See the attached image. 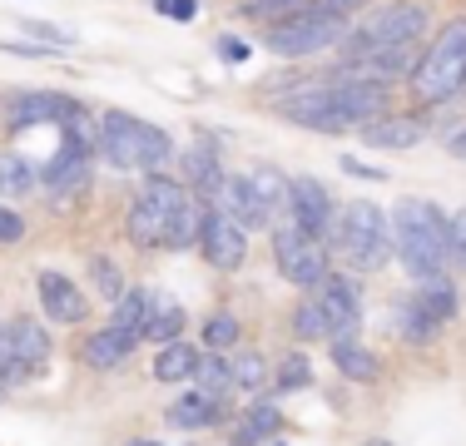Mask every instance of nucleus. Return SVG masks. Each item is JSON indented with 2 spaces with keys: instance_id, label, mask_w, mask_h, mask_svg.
Instances as JSON below:
<instances>
[{
  "instance_id": "f8f14e48",
  "label": "nucleus",
  "mask_w": 466,
  "mask_h": 446,
  "mask_svg": "<svg viewBox=\"0 0 466 446\" xmlns=\"http://www.w3.org/2000/svg\"><path fill=\"white\" fill-rule=\"evenodd\" d=\"M318 308L328 312L332 322V338H358V322H362V283L358 273H328L323 288H313Z\"/></svg>"
},
{
  "instance_id": "6ab92c4d",
  "label": "nucleus",
  "mask_w": 466,
  "mask_h": 446,
  "mask_svg": "<svg viewBox=\"0 0 466 446\" xmlns=\"http://www.w3.org/2000/svg\"><path fill=\"white\" fill-rule=\"evenodd\" d=\"M208 208H218V214H228L233 223H238L243 233L248 228H268V218H263V208H258V198L248 194V184H243V178H224V184H218V194L208 198Z\"/></svg>"
},
{
  "instance_id": "7ed1b4c3",
  "label": "nucleus",
  "mask_w": 466,
  "mask_h": 446,
  "mask_svg": "<svg viewBox=\"0 0 466 446\" xmlns=\"http://www.w3.org/2000/svg\"><path fill=\"white\" fill-rule=\"evenodd\" d=\"M417 105H451L466 89V15H451L431 35V45L417 55V70L407 75Z\"/></svg>"
},
{
  "instance_id": "9b49d317",
  "label": "nucleus",
  "mask_w": 466,
  "mask_h": 446,
  "mask_svg": "<svg viewBox=\"0 0 466 446\" xmlns=\"http://www.w3.org/2000/svg\"><path fill=\"white\" fill-rule=\"evenodd\" d=\"M288 218L298 223V228L318 233V238H328L332 223H338V204H332V188L323 178L303 174V178H288Z\"/></svg>"
},
{
  "instance_id": "a19ab883",
  "label": "nucleus",
  "mask_w": 466,
  "mask_h": 446,
  "mask_svg": "<svg viewBox=\"0 0 466 446\" xmlns=\"http://www.w3.org/2000/svg\"><path fill=\"white\" fill-rule=\"evenodd\" d=\"M214 50H218V60H224V65H243V60H248V45L233 40V35H218Z\"/></svg>"
},
{
  "instance_id": "ddd939ff",
  "label": "nucleus",
  "mask_w": 466,
  "mask_h": 446,
  "mask_svg": "<svg viewBox=\"0 0 466 446\" xmlns=\"http://www.w3.org/2000/svg\"><path fill=\"white\" fill-rule=\"evenodd\" d=\"M198 253L208 258V268H218V273H233V268H243V258H248V233H243L228 214L208 208L204 233H198Z\"/></svg>"
},
{
  "instance_id": "58836bf2",
  "label": "nucleus",
  "mask_w": 466,
  "mask_h": 446,
  "mask_svg": "<svg viewBox=\"0 0 466 446\" xmlns=\"http://www.w3.org/2000/svg\"><path fill=\"white\" fill-rule=\"evenodd\" d=\"M0 55H20V60H46L55 55L50 45H35V40H0Z\"/></svg>"
},
{
  "instance_id": "2f4dec72",
  "label": "nucleus",
  "mask_w": 466,
  "mask_h": 446,
  "mask_svg": "<svg viewBox=\"0 0 466 446\" xmlns=\"http://www.w3.org/2000/svg\"><path fill=\"white\" fill-rule=\"evenodd\" d=\"M194 387H198V392H208V397H218V401H224V397L233 392L228 357H224V352H204V362H198V377H194Z\"/></svg>"
},
{
  "instance_id": "6e6552de",
  "label": "nucleus",
  "mask_w": 466,
  "mask_h": 446,
  "mask_svg": "<svg viewBox=\"0 0 466 446\" xmlns=\"http://www.w3.org/2000/svg\"><path fill=\"white\" fill-rule=\"evenodd\" d=\"M348 40V25H328V20H313V15H288V20H273L263 30V45H268L279 60H313L323 50H338Z\"/></svg>"
},
{
  "instance_id": "cd10ccee",
  "label": "nucleus",
  "mask_w": 466,
  "mask_h": 446,
  "mask_svg": "<svg viewBox=\"0 0 466 446\" xmlns=\"http://www.w3.org/2000/svg\"><path fill=\"white\" fill-rule=\"evenodd\" d=\"M154 288H125V298L115 303V328H125V332H135V338H144V322H149V312H154Z\"/></svg>"
},
{
  "instance_id": "20e7f679",
  "label": "nucleus",
  "mask_w": 466,
  "mask_h": 446,
  "mask_svg": "<svg viewBox=\"0 0 466 446\" xmlns=\"http://www.w3.org/2000/svg\"><path fill=\"white\" fill-rule=\"evenodd\" d=\"M427 20H431V10L421 5V0H387V5H368L338 50H342V60H348V65H362L377 50L417 45L421 30H427Z\"/></svg>"
},
{
  "instance_id": "b1692460",
  "label": "nucleus",
  "mask_w": 466,
  "mask_h": 446,
  "mask_svg": "<svg viewBox=\"0 0 466 446\" xmlns=\"http://www.w3.org/2000/svg\"><path fill=\"white\" fill-rule=\"evenodd\" d=\"M332 367H338L348 382H377V372H382L377 352H368L358 338H332Z\"/></svg>"
},
{
  "instance_id": "423d86ee",
  "label": "nucleus",
  "mask_w": 466,
  "mask_h": 446,
  "mask_svg": "<svg viewBox=\"0 0 466 446\" xmlns=\"http://www.w3.org/2000/svg\"><path fill=\"white\" fill-rule=\"evenodd\" d=\"M188 188L169 174H149L139 184V194L129 198V214H125V228H129V243L135 248H169V233H174V218H179Z\"/></svg>"
},
{
  "instance_id": "c85d7f7f",
  "label": "nucleus",
  "mask_w": 466,
  "mask_h": 446,
  "mask_svg": "<svg viewBox=\"0 0 466 446\" xmlns=\"http://www.w3.org/2000/svg\"><path fill=\"white\" fill-rule=\"evenodd\" d=\"M288 328H293L298 342H332V322H328V312L318 308V298H303V303L293 308V318H288Z\"/></svg>"
},
{
  "instance_id": "473e14b6",
  "label": "nucleus",
  "mask_w": 466,
  "mask_h": 446,
  "mask_svg": "<svg viewBox=\"0 0 466 446\" xmlns=\"http://www.w3.org/2000/svg\"><path fill=\"white\" fill-rule=\"evenodd\" d=\"M198 338H204V352H228L238 342V318L233 312H208Z\"/></svg>"
},
{
  "instance_id": "7c9ffc66",
  "label": "nucleus",
  "mask_w": 466,
  "mask_h": 446,
  "mask_svg": "<svg viewBox=\"0 0 466 446\" xmlns=\"http://www.w3.org/2000/svg\"><path fill=\"white\" fill-rule=\"evenodd\" d=\"M228 372H233V392H263L268 387V362L258 352H233Z\"/></svg>"
},
{
  "instance_id": "c03bdc74",
  "label": "nucleus",
  "mask_w": 466,
  "mask_h": 446,
  "mask_svg": "<svg viewBox=\"0 0 466 446\" xmlns=\"http://www.w3.org/2000/svg\"><path fill=\"white\" fill-rule=\"evenodd\" d=\"M447 154H451V159H466V125L457 134H447Z\"/></svg>"
},
{
  "instance_id": "dca6fc26",
  "label": "nucleus",
  "mask_w": 466,
  "mask_h": 446,
  "mask_svg": "<svg viewBox=\"0 0 466 446\" xmlns=\"http://www.w3.org/2000/svg\"><path fill=\"white\" fill-rule=\"evenodd\" d=\"M421 134H427V125L417 115H377L358 129V139L377 154H402V149H417Z\"/></svg>"
},
{
  "instance_id": "0eeeda50",
  "label": "nucleus",
  "mask_w": 466,
  "mask_h": 446,
  "mask_svg": "<svg viewBox=\"0 0 466 446\" xmlns=\"http://www.w3.org/2000/svg\"><path fill=\"white\" fill-rule=\"evenodd\" d=\"M273 263H279V273L288 278L293 288H323V278L332 273V253H328V243L318 238V233H308V228H298L293 218L279 223L273 228Z\"/></svg>"
},
{
  "instance_id": "37998d69",
  "label": "nucleus",
  "mask_w": 466,
  "mask_h": 446,
  "mask_svg": "<svg viewBox=\"0 0 466 446\" xmlns=\"http://www.w3.org/2000/svg\"><path fill=\"white\" fill-rule=\"evenodd\" d=\"M20 372L10 367V352H5V328H0V387H15Z\"/></svg>"
},
{
  "instance_id": "a18cd8bd",
  "label": "nucleus",
  "mask_w": 466,
  "mask_h": 446,
  "mask_svg": "<svg viewBox=\"0 0 466 446\" xmlns=\"http://www.w3.org/2000/svg\"><path fill=\"white\" fill-rule=\"evenodd\" d=\"M129 446H159V441H129Z\"/></svg>"
},
{
  "instance_id": "49530a36",
  "label": "nucleus",
  "mask_w": 466,
  "mask_h": 446,
  "mask_svg": "<svg viewBox=\"0 0 466 446\" xmlns=\"http://www.w3.org/2000/svg\"><path fill=\"white\" fill-rule=\"evenodd\" d=\"M238 5H263V0H238Z\"/></svg>"
},
{
  "instance_id": "f257e3e1",
  "label": "nucleus",
  "mask_w": 466,
  "mask_h": 446,
  "mask_svg": "<svg viewBox=\"0 0 466 446\" xmlns=\"http://www.w3.org/2000/svg\"><path fill=\"white\" fill-rule=\"evenodd\" d=\"M95 149L105 164H115V169L125 174H164V164L174 159V139L164 134L159 125H149V119L129 115V109H105L95 125Z\"/></svg>"
},
{
  "instance_id": "ea45409f",
  "label": "nucleus",
  "mask_w": 466,
  "mask_h": 446,
  "mask_svg": "<svg viewBox=\"0 0 466 446\" xmlns=\"http://www.w3.org/2000/svg\"><path fill=\"white\" fill-rule=\"evenodd\" d=\"M154 10L184 25V20H194V15H198V0H154Z\"/></svg>"
},
{
  "instance_id": "f3484780",
  "label": "nucleus",
  "mask_w": 466,
  "mask_h": 446,
  "mask_svg": "<svg viewBox=\"0 0 466 446\" xmlns=\"http://www.w3.org/2000/svg\"><path fill=\"white\" fill-rule=\"evenodd\" d=\"M184 178H188V194H198L208 204V198L218 194V184H224V159H218V144L214 139H194L184 149Z\"/></svg>"
},
{
  "instance_id": "e433bc0d",
  "label": "nucleus",
  "mask_w": 466,
  "mask_h": 446,
  "mask_svg": "<svg viewBox=\"0 0 466 446\" xmlns=\"http://www.w3.org/2000/svg\"><path fill=\"white\" fill-rule=\"evenodd\" d=\"M25 35L35 40V45H50V50H65V45H70V30L46 25V20H25Z\"/></svg>"
},
{
  "instance_id": "aec40b11",
  "label": "nucleus",
  "mask_w": 466,
  "mask_h": 446,
  "mask_svg": "<svg viewBox=\"0 0 466 446\" xmlns=\"http://www.w3.org/2000/svg\"><path fill=\"white\" fill-rule=\"evenodd\" d=\"M164 421H169L174 431H204V427H218V421H224V401L194 387V392H184L169 411H164Z\"/></svg>"
},
{
  "instance_id": "a878e982",
  "label": "nucleus",
  "mask_w": 466,
  "mask_h": 446,
  "mask_svg": "<svg viewBox=\"0 0 466 446\" xmlns=\"http://www.w3.org/2000/svg\"><path fill=\"white\" fill-rule=\"evenodd\" d=\"M279 421H283V411L273 407V401H253V407L243 411L238 431H233V446H263L279 431Z\"/></svg>"
},
{
  "instance_id": "f704fd0d",
  "label": "nucleus",
  "mask_w": 466,
  "mask_h": 446,
  "mask_svg": "<svg viewBox=\"0 0 466 446\" xmlns=\"http://www.w3.org/2000/svg\"><path fill=\"white\" fill-rule=\"evenodd\" d=\"M313 382V367H308V357H288L279 367V377H273V392H303V387Z\"/></svg>"
},
{
  "instance_id": "a211bd4d",
  "label": "nucleus",
  "mask_w": 466,
  "mask_h": 446,
  "mask_svg": "<svg viewBox=\"0 0 466 446\" xmlns=\"http://www.w3.org/2000/svg\"><path fill=\"white\" fill-rule=\"evenodd\" d=\"M135 342H139L135 332H125V328H115V322H105L99 332H90V342L80 348V357H85V367H95V372H115V367L129 362Z\"/></svg>"
},
{
  "instance_id": "393cba45",
  "label": "nucleus",
  "mask_w": 466,
  "mask_h": 446,
  "mask_svg": "<svg viewBox=\"0 0 466 446\" xmlns=\"http://www.w3.org/2000/svg\"><path fill=\"white\" fill-rule=\"evenodd\" d=\"M243 184H248L253 198H258L263 218H268V228H273V218L288 214V178L279 169H253V174H243Z\"/></svg>"
},
{
  "instance_id": "9d476101",
  "label": "nucleus",
  "mask_w": 466,
  "mask_h": 446,
  "mask_svg": "<svg viewBox=\"0 0 466 446\" xmlns=\"http://www.w3.org/2000/svg\"><path fill=\"white\" fill-rule=\"evenodd\" d=\"M75 115H85L70 95H55V89H15L5 109V129L25 134L30 125H70Z\"/></svg>"
},
{
  "instance_id": "c756f323",
  "label": "nucleus",
  "mask_w": 466,
  "mask_h": 446,
  "mask_svg": "<svg viewBox=\"0 0 466 446\" xmlns=\"http://www.w3.org/2000/svg\"><path fill=\"white\" fill-rule=\"evenodd\" d=\"M35 184H40V169H35V164L20 159V154H0V188H5L10 198L35 194Z\"/></svg>"
},
{
  "instance_id": "c9c22d12",
  "label": "nucleus",
  "mask_w": 466,
  "mask_h": 446,
  "mask_svg": "<svg viewBox=\"0 0 466 446\" xmlns=\"http://www.w3.org/2000/svg\"><path fill=\"white\" fill-rule=\"evenodd\" d=\"M447 258L457 268H466V208L447 214Z\"/></svg>"
},
{
  "instance_id": "2eb2a0df",
  "label": "nucleus",
  "mask_w": 466,
  "mask_h": 446,
  "mask_svg": "<svg viewBox=\"0 0 466 446\" xmlns=\"http://www.w3.org/2000/svg\"><path fill=\"white\" fill-rule=\"evenodd\" d=\"M5 352H10V367L20 372V382H25L30 372H40L50 362V332L35 318H15L5 328Z\"/></svg>"
},
{
  "instance_id": "f03ea898",
  "label": "nucleus",
  "mask_w": 466,
  "mask_h": 446,
  "mask_svg": "<svg viewBox=\"0 0 466 446\" xmlns=\"http://www.w3.org/2000/svg\"><path fill=\"white\" fill-rule=\"evenodd\" d=\"M392 253L412 278L447 273V214L427 198H402L392 208Z\"/></svg>"
},
{
  "instance_id": "4468645a",
  "label": "nucleus",
  "mask_w": 466,
  "mask_h": 446,
  "mask_svg": "<svg viewBox=\"0 0 466 446\" xmlns=\"http://www.w3.org/2000/svg\"><path fill=\"white\" fill-rule=\"evenodd\" d=\"M35 288H40V308L50 312L60 328H75V322H85L90 318V298L75 288V278H65V273H35Z\"/></svg>"
},
{
  "instance_id": "4c0bfd02",
  "label": "nucleus",
  "mask_w": 466,
  "mask_h": 446,
  "mask_svg": "<svg viewBox=\"0 0 466 446\" xmlns=\"http://www.w3.org/2000/svg\"><path fill=\"white\" fill-rule=\"evenodd\" d=\"M20 238H25V214L0 204V243H20Z\"/></svg>"
},
{
  "instance_id": "09e8293b",
  "label": "nucleus",
  "mask_w": 466,
  "mask_h": 446,
  "mask_svg": "<svg viewBox=\"0 0 466 446\" xmlns=\"http://www.w3.org/2000/svg\"><path fill=\"white\" fill-rule=\"evenodd\" d=\"M0 397H5V387H0Z\"/></svg>"
},
{
  "instance_id": "39448f33",
  "label": "nucleus",
  "mask_w": 466,
  "mask_h": 446,
  "mask_svg": "<svg viewBox=\"0 0 466 446\" xmlns=\"http://www.w3.org/2000/svg\"><path fill=\"white\" fill-rule=\"evenodd\" d=\"M332 238H338V253L348 258V273H377L392 258V218L368 198H352L348 208H338Z\"/></svg>"
},
{
  "instance_id": "bb28decb",
  "label": "nucleus",
  "mask_w": 466,
  "mask_h": 446,
  "mask_svg": "<svg viewBox=\"0 0 466 446\" xmlns=\"http://www.w3.org/2000/svg\"><path fill=\"white\" fill-rule=\"evenodd\" d=\"M184 332V308L174 303V298H154V312L149 322H144V342H159V348H169V342H179Z\"/></svg>"
},
{
  "instance_id": "412c9836",
  "label": "nucleus",
  "mask_w": 466,
  "mask_h": 446,
  "mask_svg": "<svg viewBox=\"0 0 466 446\" xmlns=\"http://www.w3.org/2000/svg\"><path fill=\"white\" fill-rule=\"evenodd\" d=\"M412 298L421 303V312H427L431 322H451L457 318V308H461V298H457V283H451L447 273H431V278H417V288H412Z\"/></svg>"
},
{
  "instance_id": "72a5a7b5",
  "label": "nucleus",
  "mask_w": 466,
  "mask_h": 446,
  "mask_svg": "<svg viewBox=\"0 0 466 446\" xmlns=\"http://www.w3.org/2000/svg\"><path fill=\"white\" fill-rule=\"evenodd\" d=\"M90 283H95V293L105 298L109 308H115L119 298H125V273H119V268L109 263L105 253H95V258H90Z\"/></svg>"
},
{
  "instance_id": "5701e85b",
  "label": "nucleus",
  "mask_w": 466,
  "mask_h": 446,
  "mask_svg": "<svg viewBox=\"0 0 466 446\" xmlns=\"http://www.w3.org/2000/svg\"><path fill=\"white\" fill-rule=\"evenodd\" d=\"M198 362H204V348H194V342H169V348H159L154 357V382H194L198 377Z\"/></svg>"
},
{
  "instance_id": "79ce46f5",
  "label": "nucleus",
  "mask_w": 466,
  "mask_h": 446,
  "mask_svg": "<svg viewBox=\"0 0 466 446\" xmlns=\"http://www.w3.org/2000/svg\"><path fill=\"white\" fill-rule=\"evenodd\" d=\"M342 174H352V178H372V184H382V169H372V164H358V159H352V154H348V159H342Z\"/></svg>"
},
{
  "instance_id": "4be33fe9",
  "label": "nucleus",
  "mask_w": 466,
  "mask_h": 446,
  "mask_svg": "<svg viewBox=\"0 0 466 446\" xmlns=\"http://www.w3.org/2000/svg\"><path fill=\"white\" fill-rule=\"evenodd\" d=\"M387 328H392L402 342H412V348H427V342L437 338V322H431L427 312H421V303H417L412 293L397 298V303L387 308Z\"/></svg>"
},
{
  "instance_id": "1a4fd4ad",
  "label": "nucleus",
  "mask_w": 466,
  "mask_h": 446,
  "mask_svg": "<svg viewBox=\"0 0 466 446\" xmlns=\"http://www.w3.org/2000/svg\"><path fill=\"white\" fill-rule=\"evenodd\" d=\"M273 109H279L288 125H298V129L348 134V125H342V115H338V99H332V85H298V89H288Z\"/></svg>"
},
{
  "instance_id": "de8ad7c7",
  "label": "nucleus",
  "mask_w": 466,
  "mask_h": 446,
  "mask_svg": "<svg viewBox=\"0 0 466 446\" xmlns=\"http://www.w3.org/2000/svg\"><path fill=\"white\" fill-rule=\"evenodd\" d=\"M372 446H392V441H372Z\"/></svg>"
}]
</instances>
